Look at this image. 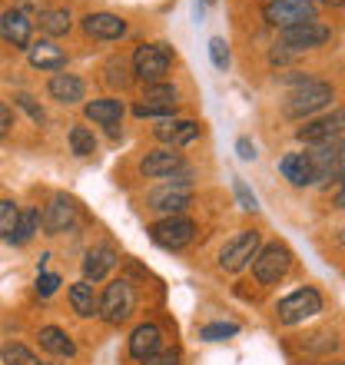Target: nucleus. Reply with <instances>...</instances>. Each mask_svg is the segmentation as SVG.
Segmentation results:
<instances>
[{
    "label": "nucleus",
    "instance_id": "obj_1",
    "mask_svg": "<svg viewBox=\"0 0 345 365\" xmlns=\"http://www.w3.org/2000/svg\"><path fill=\"white\" fill-rule=\"evenodd\" d=\"M269 27H299V24H312L316 20V4L312 0H269L262 7Z\"/></svg>",
    "mask_w": 345,
    "mask_h": 365
},
{
    "label": "nucleus",
    "instance_id": "obj_2",
    "mask_svg": "<svg viewBox=\"0 0 345 365\" xmlns=\"http://www.w3.org/2000/svg\"><path fill=\"white\" fill-rule=\"evenodd\" d=\"M133 309H136L133 286H130L126 279H113V282L106 286L103 299H100V316H103L110 326H123L126 319L133 316Z\"/></svg>",
    "mask_w": 345,
    "mask_h": 365
},
{
    "label": "nucleus",
    "instance_id": "obj_3",
    "mask_svg": "<svg viewBox=\"0 0 345 365\" xmlns=\"http://www.w3.org/2000/svg\"><path fill=\"white\" fill-rule=\"evenodd\" d=\"M192 202V190H190V176H170L163 186H156L150 192V210L166 212V216H180L186 206Z\"/></svg>",
    "mask_w": 345,
    "mask_h": 365
},
{
    "label": "nucleus",
    "instance_id": "obj_4",
    "mask_svg": "<svg viewBox=\"0 0 345 365\" xmlns=\"http://www.w3.org/2000/svg\"><path fill=\"white\" fill-rule=\"evenodd\" d=\"M336 100V90L322 83V80H306L299 90L289 93V103H286V113L289 116H312L316 110L329 106Z\"/></svg>",
    "mask_w": 345,
    "mask_h": 365
},
{
    "label": "nucleus",
    "instance_id": "obj_5",
    "mask_svg": "<svg viewBox=\"0 0 345 365\" xmlns=\"http://www.w3.org/2000/svg\"><path fill=\"white\" fill-rule=\"evenodd\" d=\"M170 63H172V53L166 43H143L133 53V73L143 83H160L170 73Z\"/></svg>",
    "mask_w": 345,
    "mask_h": 365
},
{
    "label": "nucleus",
    "instance_id": "obj_6",
    "mask_svg": "<svg viewBox=\"0 0 345 365\" xmlns=\"http://www.w3.org/2000/svg\"><path fill=\"white\" fill-rule=\"evenodd\" d=\"M289 266H292V252H289V246H282V242H269L266 250H259L256 256H252V272H256V279L262 286L279 282V279L289 272Z\"/></svg>",
    "mask_w": 345,
    "mask_h": 365
},
{
    "label": "nucleus",
    "instance_id": "obj_7",
    "mask_svg": "<svg viewBox=\"0 0 345 365\" xmlns=\"http://www.w3.org/2000/svg\"><path fill=\"white\" fill-rule=\"evenodd\" d=\"M192 236H196V222L186 220V216H166V220L150 226V240L160 250H182Z\"/></svg>",
    "mask_w": 345,
    "mask_h": 365
},
{
    "label": "nucleus",
    "instance_id": "obj_8",
    "mask_svg": "<svg viewBox=\"0 0 345 365\" xmlns=\"http://www.w3.org/2000/svg\"><path fill=\"white\" fill-rule=\"evenodd\" d=\"M316 312H322V296H319V289H312V286L296 289L292 296H286L279 302V319H282L286 326L306 322V319H312Z\"/></svg>",
    "mask_w": 345,
    "mask_h": 365
},
{
    "label": "nucleus",
    "instance_id": "obj_9",
    "mask_svg": "<svg viewBox=\"0 0 345 365\" xmlns=\"http://www.w3.org/2000/svg\"><path fill=\"white\" fill-rule=\"evenodd\" d=\"M259 232L256 230H242L236 240H230L226 246H222V252H220V269H226V272H240L242 266H249L252 262V256L259 252Z\"/></svg>",
    "mask_w": 345,
    "mask_h": 365
},
{
    "label": "nucleus",
    "instance_id": "obj_10",
    "mask_svg": "<svg viewBox=\"0 0 345 365\" xmlns=\"http://www.w3.org/2000/svg\"><path fill=\"white\" fill-rule=\"evenodd\" d=\"M176 87H170V83H163V80H160V83H146V90H143V100H140V103L133 106V113L136 116H172L176 113V103H180V100H176Z\"/></svg>",
    "mask_w": 345,
    "mask_h": 365
},
{
    "label": "nucleus",
    "instance_id": "obj_11",
    "mask_svg": "<svg viewBox=\"0 0 345 365\" xmlns=\"http://www.w3.org/2000/svg\"><path fill=\"white\" fill-rule=\"evenodd\" d=\"M309 163L316 170V182L319 180H342V136L339 140H329V143L312 146Z\"/></svg>",
    "mask_w": 345,
    "mask_h": 365
},
{
    "label": "nucleus",
    "instance_id": "obj_12",
    "mask_svg": "<svg viewBox=\"0 0 345 365\" xmlns=\"http://www.w3.org/2000/svg\"><path fill=\"white\" fill-rule=\"evenodd\" d=\"M332 37V30L326 24H299V27H286L282 30V47L286 50H312V47H322L326 40Z\"/></svg>",
    "mask_w": 345,
    "mask_h": 365
},
{
    "label": "nucleus",
    "instance_id": "obj_13",
    "mask_svg": "<svg viewBox=\"0 0 345 365\" xmlns=\"http://www.w3.org/2000/svg\"><path fill=\"white\" fill-rule=\"evenodd\" d=\"M342 123H345V113L336 110L332 116H322V120H312L299 130V140L309 146H319V143H329V140H339L342 136Z\"/></svg>",
    "mask_w": 345,
    "mask_h": 365
},
{
    "label": "nucleus",
    "instance_id": "obj_14",
    "mask_svg": "<svg viewBox=\"0 0 345 365\" xmlns=\"http://www.w3.org/2000/svg\"><path fill=\"white\" fill-rule=\"evenodd\" d=\"M30 30H34V24L24 10L10 7L0 14V37L7 40L10 47H30Z\"/></svg>",
    "mask_w": 345,
    "mask_h": 365
},
{
    "label": "nucleus",
    "instance_id": "obj_15",
    "mask_svg": "<svg viewBox=\"0 0 345 365\" xmlns=\"http://www.w3.org/2000/svg\"><path fill=\"white\" fill-rule=\"evenodd\" d=\"M77 222V202L70 196H53V202L47 206V216H43V226H47L50 236H60V232L73 230Z\"/></svg>",
    "mask_w": 345,
    "mask_h": 365
},
{
    "label": "nucleus",
    "instance_id": "obj_16",
    "mask_svg": "<svg viewBox=\"0 0 345 365\" xmlns=\"http://www.w3.org/2000/svg\"><path fill=\"white\" fill-rule=\"evenodd\" d=\"M182 166V156L176 150H150V153L140 160V173L150 176V180H163L172 176Z\"/></svg>",
    "mask_w": 345,
    "mask_h": 365
},
{
    "label": "nucleus",
    "instance_id": "obj_17",
    "mask_svg": "<svg viewBox=\"0 0 345 365\" xmlns=\"http://www.w3.org/2000/svg\"><path fill=\"white\" fill-rule=\"evenodd\" d=\"M163 349V329L153 326V322H143V326H136L133 329V336H130V356L133 359H150L156 356Z\"/></svg>",
    "mask_w": 345,
    "mask_h": 365
},
{
    "label": "nucleus",
    "instance_id": "obj_18",
    "mask_svg": "<svg viewBox=\"0 0 345 365\" xmlns=\"http://www.w3.org/2000/svg\"><path fill=\"white\" fill-rule=\"evenodd\" d=\"M153 136L160 143H170L176 150V146H186L200 136V123H192V120H163L160 126H153Z\"/></svg>",
    "mask_w": 345,
    "mask_h": 365
},
{
    "label": "nucleus",
    "instance_id": "obj_19",
    "mask_svg": "<svg viewBox=\"0 0 345 365\" xmlns=\"http://www.w3.org/2000/svg\"><path fill=\"white\" fill-rule=\"evenodd\" d=\"M116 262H120V252H116L110 242H100V246H93V250L86 252V259H83V276H86V282H90V279H93V282H100L106 272L113 269Z\"/></svg>",
    "mask_w": 345,
    "mask_h": 365
},
{
    "label": "nucleus",
    "instance_id": "obj_20",
    "mask_svg": "<svg viewBox=\"0 0 345 365\" xmlns=\"http://www.w3.org/2000/svg\"><path fill=\"white\" fill-rule=\"evenodd\" d=\"M83 30L96 40H120L126 34V20L116 14H86Z\"/></svg>",
    "mask_w": 345,
    "mask_h": 365
},
{
    "label": "nucleus",
    "instance_id": "obj_21",
    "mask_svg": "<svg viewBox=\"0 0 345 365\" xmlns=\"http://www.w3.org/2000/svg\"><path fill=\"white\" fill-rule=\"evenodd\" d=\"M47 93L57 100V103H80L86 93L83 80L77 77V73H53L47 83Z\"/></svg>",
    "mask_w": 345,
    "mask_h": 365
},
{
    "label": "nucleus",
    "instance_id": "obj_22",
    "mask_svg": "<svg viewBox=\"0 0 345 365\" xmlns=\"http://www.w3.org/2000/svg\"><path fill=\"white\" fill-rule=\"evenodd\" d=\"M27 60H30V67H37V70H63V67H67V53H63L60 47H53L50 40L30 43V47H27Z\"/></svg>",
    "mask_w": 345,
    "mask_h": 365
},
{
    "label": "nucleus",
    "instance_id": "obj_23",
    "mask_svg": "<svg viewBox=\"0 0 345 365\" xmlns=\"http://www.w3.org/2000/svg\"><path fill=\"white\" fill-rule=\"evenodd\" d=\"M83 113H86V120H93V123H100V126H116L123 120L126 106H123V100H116V96H103V100L86 103Z\"/></svg>",
    "mask_w": 345,
    "mask_h": 365
},
{
    "label": "nucleus",
    "instance_id": "obj_24",
    "mask_svg": "<svg viewBox=\"0 0 345 365\" xmlns=\"http://www.w3.org/2000/svg\"><path fill=\"white\" fill-rule=\"evenodd\" d=\"M279 170H282V176H286L292 186H312V182H316V170H312V163H309L306 153H289V156H282Z\"/></svg>",
    "mask_w": 345,
    "mask_h": 365
},
{
    "label": "nucleus",
    "instance_id": "obj_25",
    "mask_svg": "<svg viewBox=\"0 0 345 365\" xmlns=\"http://www.w3.org/2000/svg\"><path fill=\"white\" fill-rule=\"evenodd\" d=\"M70 306H73V312L83 316V319H90V316L100 312V299H96L93 286H90L86 279L83 282H77V286H70Z\"/></svg>",
    "mask_w": 345,
    "mask_h": 365
},
{
    "label": "nucleus",
    "instance_id": "obj_26",
    "mask_svg": "<svg viewBox=\"0 0 345 365\" xmlns=\"http://www.w3.org/2000/svg\"><path fill=\"white\" fill-rule=\"evenodd\" d=\"M40 346L47 349V352H53V356H73V352H77V346L70 342V336L57 326L40 329Z\"/></svg>",
    "mask_w": 345,
    "mask_h": 365
},
{
    "label": "nucleus",
    "instance_id": "obj_27",
    "mask_svg": "<svg viewBox=\"0 0 345 365\" xmlns=\"http://www.w3.org/2000/svg\"><path fill=\"white\" fill-rule=\"evenodd\" d=\"M40 232V212L37 210H20V220H17V230L10 232V240L14 246H27L34 236Z\"/></svg>",
    "mask_w": 345,
    "mask_h": 365
},
{
    "label": "nucleus",
    "instance_id": "obj_28",
    "mask_svg": "<svg viewBox=\"0 0 345 365\" xmlns=\"http://www.w3.org/2000/svg\"><path fill=\"white\" fill-rule=\"evenodd\" d=\"M70 27H73L70 10H43L40 14V30L47 37H63V34H70Z\"/></svg>",
    "mask_w": 345,
    "mask_h": 365
},
{
    "label": "nucleus",
    "instance_id": "obj_29",
    "mask_svg": "<svg viewBox=\"0 0 345 365\" xmlns=\"http://www.w3.org/2000/svg\"><path fill=\"white\" fill-rule=\"evenodd\" d=\"M70 150H73L77 156H93L96 153L93 130H86V126H73V130H70Z\"/></svg>",
    "mask_w": 345,
    "mask_h": 365
},
{
    "label": "nucleus",
    "instance_id": "obj_30",
    "mask_svg": "<svg viewBox=\"0 0 345 365\" xmlns=\"http://www.w3.org/2000/svg\"><path fill=\"white\" fill-rule=\"evenodd\" d=\"M20 206L14 200H0V240H10V232L17 230Z\"/></svg>",
    "mask_w": 345,
    "mask_h": 365
},
{
    "label": "nucleus",
    "instance_id": "obj_31",
    "mask_svg": "<svg viewBox=\"0 0 345 365\" xmlns=\"http://www.w3.org/2000/svg\"><path fill=\"white\" fill-rule=\"evenodd\" d=\"M4 362H7V365H43L27 346H20V342H10V346H4Z\"/></svg>",
    "mask_w": 345,
    "mask_h": 365
},
{
    "label": "nucleus",
    "instance_id": "obj_32",
    "mask_svg": "<svg viewBox=\"0 0 345 365\" xmlns=\"http://www.w3.org/2000/svg\"><path fill=\"white\" fill-rule=\"evenodd\" d=\"M236 332H240L236 322H210V326L200 329V339H206V342H222V339H232Z\"/></svg>",
    "mask_w": 345,
    "mask_h": 365
},
{
    "label": "nucleus",
    "instance_id": "obj_33",
    "mask_svg": "<svg viewBox=\"0 0 345 365\" xmlns=\"http://www.w3.org/2000/svg\"><path fill=\"white\" fill-rule=\"evenodd\" d=\"M210 57H212V67L216 70H226L230 67V47L222 37H212L210 40Z\"/></svg>",
    "mask_w": 345,
    "mask_h": 365
},
{
    "label": "nucleus",
    "instance_id": "obj_34",
    "mask_svg": "<svg viewBox=\"0 0 345 365\" xmlns=\"http://www.w3.org/2000/svg\"><path fill=\"white\" fill-rule=\"evenodd\" d=\"M17 103L24 106V110H27L30 113V120H34V123H43V120H47V113H43V106L37 103V100H34V96L30 93H17Z\"/></svg>",
    "mask_w": 345,
    "mask_h": 365
},
{
    "label": "nucleus",
    "instance_id": "obj_35",
    "mask_svg": "<svg viewBox=\"0 0 345 365\" xmlns=\"http://www.w3.org/2000/svg\"><path fill=\"white\" fill-rule=\"evenodd\" d=\"M232 190H236V200H240V206H242V210H246V212H256V210H259L256 196H252V192H249V186H246V182H242V180H236V182H232Z\"/></svg>",
    "mask_w": 345,
    "mask_h": 365
},
{
    "label": "nucleus",
    "instance_id": "obj_36",
    "mask_svg": "<svg viewBox=\"0 0 345 365\" xmlns=\"http://www.w3.org/2000/svg\"><path fill=\"white\" fill-rule=\"evenodd\" d=\"M57 289H60V276H53V272H43V276H37V296L40 299L53 296Z\"/></svg>",
    "mask_w": 345,
    "mask_h": 365
},
{
    "label": "nucleus",
    "instance_id": "obj_37",
    "mask_svg": "<svg viewBox=\"0 0 345 365\" xmlns=\"http://www.w3.org/2000/svg\"><path fill=\"white\" fill-rule=\"evenodd\" d=\"M17 10H24V14H43L47 10V0H17Z\"/></svg>",
    "mask_w": 345,
    "mask_h": 365
},
{
    "label": "nucleus",
    "instance_id": "obj_38",
    "mask_svg": "<svg viewBox=\"0 0 345 365\" xmlns=\"http://www.w3.org/2000/svg\"><path fill=\"white\" fill-rule=\"evenodd\" d=\"M143 365H180V359H176V352H156V356L143 359Z\"/></svg>",
    "mask_w": 345,
    "mask_h": 365
},
{
    "label": "nucleus",
    "instance_id": "obj_39",
    "mask_svg": "<svg viewBox=\"0 0 345 365\" xmlns=\"http://www.w3.org/2000/svg\"><path fill=\"white\" fill-rule=\"evenodd\" d=\"M236 153H240V160L249 163V160H256V146H252L246 136H240V140H236Z\"/></svg>",
    "mask_w": 345,
    "mask_h": 365
},
{
    "label": "nucleus",
    "instance_id": "obj_40",
    "mask_svg": "<svg viewBox=\"0 0 345 365\" xmlns=\"http://www.w3.org/2000/svg\"><path fill=\"white\" fill-rule=\"evenodd\" d=\"M10 126H14V113H10V106L0 100V136H7Z\"/></svg>",
    "mask_w": 345,
    "mask_h": 365
},
{
    "label": "nucleus",
    "instance_id": "obj_41",
    "mask_svg": "<svg viewBox=\"0 0 345 365\" xmlns=\"http://www.w3.org/2000/svg\"><path fill=\"white\" fill-rule=\"evenodd\" d=\"M269 60H272V63H286V60H289V50H272V53H269Z\"/></svg>",
    "mask_w": 345,
    "mask_h": 365
},
{
    "label": "nucleus",
    "instance_id": "obj_42",
    "mask_svg": "<svg viewBox=\"0 0 345 365\" xmlns=\"http://www.w3.org/2000/svg\"><path fill=\"white\" fill-rule=\"evenodd\" d=\"M322 4H329V7H342L345 0H322Z\"/></svg>",
    "mask_w": 345,
    "mask_h": 365
},
{
    "label": "nucleus",
    "instance_id": "obj_43",
    "mask_svg": "<svg viewBox=\"0 0 345 365\" xmlns=\"http://www.w3.org/2000/svg\"><path fill=\"white\" fill-rule=\"evenodd\" d=\"M202 4H216V0H202Z\"/></svg>",
    "mask_w": 345,
    "mask_h": 365
}]
</instances>
